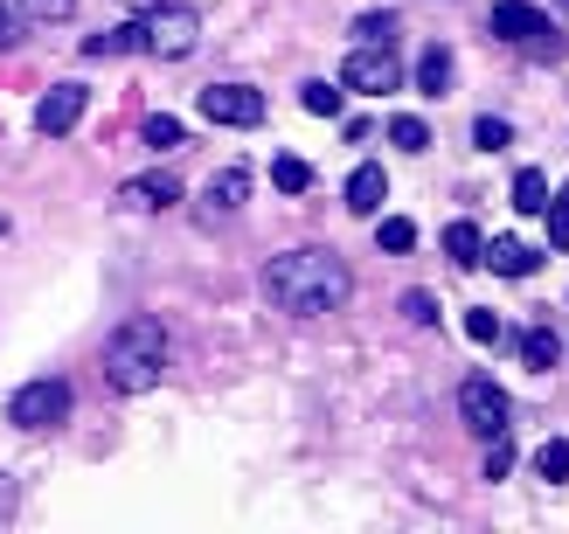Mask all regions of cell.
Segmentation results:
<instances>
[{"instance_id":"1f68e13d","label":"cell","mask_w":569,"mask_h":534,"mask_svg":"<svg viewBox=\"0 0 569 534\" xmlns=\"http://www.w3.org/2000/svg\"><path fill=\"white\" fill-rule=\"evenodd\" d=\"M14 42H21V21L8 14V0H0V49H14Z\"/></svg>"},{"instance_id":"7c38bea8","label":"cell","mask_w":569,"mask_h":534,"mask_svg":"<svg viewBox=\"0 0 569 534\" xmlns=\"http://www.w3.org/2000/svg\"><path fill=\"white\" fill-rule=\"evenodd\" d=\"M382 202H389V174L382 167H355L348 174V209L355 215H382Z\"/></svg>"},{"instance_id":"4316f807","label":"cell","mask_w":569,"mask_h":534,"mask_svg":"<svg viewBox=\"0 0 569 534\" xmlns=\"http://www.w3.org/2000/svg\"><path fill=\"white\" fill-rule=\"evenodd\" d=\"M500 313H487V305H472V313H466V341H479V347H500Z\"/></svg>"},{"instance_id":"7a4b0ae2","label":"cell","mask_w":569,"mask_h":534,"mask_svg":"<svg viewBox=\"0 0 569 534\" xmlns=\"http://www.w3.org/2000/svg\"><path fill=\"white\" fill-rule=\"evenodd\" d=\"M160 369H167L160 320L132 313V320L111 326V341H104V382L119 389V396H147V389H160Z\"/></svg>"},{"instance_id":"4fadbf2b","label":"cell","mask_w":569,"mask_h":534,"mask_svg":"<svg viewBox=\"0 0 569 534\" xmlns=\"http://www.w3.org/2000/svg\"><path fill=\"white\" fill-rule=\"evenodd\" d=\"M417 91H423V98H445V91H451V49H445V42H431V49L417 56Z\"/></svg>"},{"instance_id":"e0dca14e","label":"cell","mask_w":569,"mask_h":534,"mask_svg":"<svg viewBox=\"0 0 569 534\" xmlns=\"http://www.w3.org/2000/svg\"><path fill=\"white\" fill-rule=\"evenodd\" d=\"M299 104L312 111V119H340V111H348V91H340V83H327V77H312L306 91H299Z\"/></svg>"},{"instance_id":"30bf717a","label":"cell","mask_w":569,"mask_h":534,"mask_svg":"<svg viewBox=\"0 0 569 534\" xmlns=\"http://www.w3.org/2000/svg\"><path fill=\"white\" fill-rule=\"evenodd\" d=\"M479 264H493L500 278H528L535 264H542V250H535V243H521V236H493L487 250H479Z\"/></svg>"},{"instance_id":"6da1fadb","label":"cell","mask_w":569,"mask_h":534,"mask_svg":"<svg viewBox=\"0 0 569 534\" xmlns=\"http://www.w3.org/2000/svg\"><path fill=\"white\" fill-rule=\"evenodd\" d=\"M264 299L278 305V313H299V320H312V313H340V305L355 299V271L333 258V250H284V258H271L264 264Z\"/></svg>"},{"instance_id":"836d02e7","label":"cell","mask_w":569,"mask_h":534,"mask_svg":"<svg viewBox=\"0 0 569 534\" xmlns=\"http://www.w3.org/2000/svg\"><path fill=\"white\" fill-rule=\"evenodd\" d=\"M119 8H132V14H147V8H160V0H119Z\"/></svg>"},{"instance_id":"3957f363","label":"cell","mask_w":569,"mask_h":534,"mask_svg":"<svg viewBox=\"0 0 569 534\" xmlns=\"http://www.w3.org/2000/svg\"><path fill=\"white\" fill-rule=\"evenodd\" d=\"M70 382L63 375H36V382H21L14 389V396H8V424L14 431H56V424H63V416H70Z\"/></svg>"},{"instance_id":"8fae6325","label":"cell","mask_w":569,"mask_h":534,"mask_svg":"<svg viewBox=\"0 0 569 534\" xmlns=\"http://www.w3.org/2000/svg\"><path fill=\"white\" fill-rule=\"evenodd\" d=\"M119 202H126V209H174V202H181V181H174V174H132V181L119 188Z\"/></svg>"},{"instance_id":"f546056e","label":"cell","mask_w":569,"mask_h":534,"mask_svg":"<svg viewBox=\"0 0 569 534\" xmlns=\"http://www.w3.org/2000/svg\"><path fill=\"white\" fill-rule=\"evenodd\" d=\"M542 215H549V243H556V250H569V188L556 194V202H549Z\"/></svg>"},{"instance_id":"5b68a950","label":"cell","mask_w":569,"mask_h":534,"mask_svg":"<svg viewBox=\"0 0 569 534\" xmlns=\"http://www.w3.org/2000/svg\"><path fill=\"white\" fill-rule=\"evenodd\" d=\"M487 36L493 42H515V49H562L556 42V28H549V14L535 8V0H493V14H487Z\"/></svg>"},{"instance_id":"d6986e66","label":"cell","mask_w":569,"mask_h":534,"mask_svg":"<svg viewBox=\"0 0 569 534\" xmlns=\"http://www.w3.org/2000/svg\"><path fill=\"white\" fill-rule=\"evenodd\" d=\"M556 354H562V341H556L549 326H528L521 333V361H528V369H556Z\"/></svg>"},{"instance_id":"8992f818","label":"cell","mask_w":569,"mask_h":534,"mask_svg":"<svg viewBox=\"0 0 569 534\" xmlns=\"http://www.w3.org/2000/svg\"><path fill=\"white\" fill-rule=\"evenodd\" d=\"M459 416H466L472 437H500L507 431V389L493 375H466L459 382Z\"/></svg>"},{"instance_id":"d6a6232c","label":"cell","mask_w":569,"mask_h":534,"mask_svg":"<svg viewBox=\"0 0 569 534\" xmlns=\"http://www.w3.org/2000/svg\"><path fill=\"white\" fill-rule=\"evenodd\" d=\"M8 514H14V480L0 472V521H8Z\"/></svg>"},{"instance_id":"ffe728a7","label":"cell","mask_w":569,"mask_h":534,"mask_svg":"<svg viewBox=\"0 0 569 534\" xmlns=\"http://www.w3.org/2000/svg\"><path fill=\"white\" fill-rule=\"evenodd\" d=\"M271 188H284V194H306V188H312V167H306L299 153H278V160H271Z\"/></svg>"},{"instance_id":"cb8c5ba5","label":"cell","mask_w":569,"mask_h":534,"mask_svg":"<svg viewBox=\"0 0 569 534\" xmlns=\"http://www.w3.org/2000/svg\"><path fill=\"white\" fill-rule=\"evenodd\" d=\"M77 14V0H21V21L28 28H56V21H70Z\"/></svg>"},{"instance_id":"2e32d148","label":"cell","mask_w":569,"mask_h":534,"mask_svg":"<svg viewBox=\"0 0 569 534\" xmlns=\"http://www.w3.org/2000/svg\"><path fill=\"white\" fill-rule=\"evenodd\" d=\"M243 194H250V174H243V167H222V174L209 181V209L230 215V209H243Z\"/></svg>"},{"instance_id":"603a6c76","label":"cell","mask_w":569,"mask_h":534,"mask_svg":"<svg viewBox=\"0 0 569 534\" xmlns=\"http://www.w3.org/2000/svg\"><path fill=\"white\" fill-rule=\"evenodd\" d=\"M535 480H549V486L569 480V444H562V437H549L542 452H535Z\"/></svg>"},{"instance_id":"484cf974","label":"cell","mask_w":569,"mask_h":534,"mask_svg":"<svg viewBox=\"0 0 569 534\" xmlns=\"http://www.w3.org/2000/svg\"><path fill=\"white\" fill-rule=\"evenodd\" d=\"M389 139H396L403 153H423V147H431V125H423V119H410V111H403V119H389Z\"/></svg>"},{"instance_id":"5bb4252c","label":"cell","mask_w":569,"mask_h":534,"mask_svg":"<svg viewBox=\"0 0 569 534\" xmlns=\"http://www.w3.org/2000/svg\"><path fill=\"white\" fill-rule=\"evenodd\" d=\"M126 49H147V21L104 28V36H91V42H83V56H126Z\"/></svg>"},{"instance_id":"e575fe53","label":"cell","mask_w":569,"mask_h":534,"mask_svg":"<svg viewBox=\"0 0 569 534\" xmlns=\"http://www.w3.org/2000/svg\"><path fill=\"white\" fill-rule=\"evenodd\" d=\"M0 236H8V215H0Z\"/></svg>"},{"instance_id":"d4e9b609","label":"cell","mask_w":569,"mask_h":534,"mask_svg":"<svg viewBox=\"0 0 569 534\" xmlns=\"http://www.w3.org/2000/svg\"><path fill=\"white\" fill-rule=\"evenodd\" d=\"M355 42L389 49V42H396V14H389V8H382V14H361V21H355Z\"/></svg>"},{"instance_id":"277c9868","label":"cell","mask_w":569,"mask_h":534,"mask_svg":"<svg viewBox=\"0 0 569 534\" xmlns=\"http://www.w3.org/2000/svg\"><path fill=\"white\" fill-rule=\"evenodd\" d=\"M194 42H202V14H194L188 0H160V8H147V56L181 63V56H194Z\"/></svg>"},{"instance_id":"83f0119b","label":"cell","mask_w":569,"mask_h":534,"mask_svg":"<svg viewBox=\"0 0 569 534\" xmlns=\"http://www.w3.org/2000/svg\"><path fill=\"white\" fill-rule=\"evenodd\" d=\"M515 472V444H507V431L500 437H487V465H479V480H507Z\"/></svg>"},{"instance_id":"7402d4cb","label":"cell","mask_w":569,"mask_h":534,"mask_svg":"<svg viewBox=\"0 0 569 534\" xmlns=\"http://www.w3.org/2000/svg\"><path fill=\"white\" fill-rule=\"evenodd\" d=\"M376 243L403 258V250H417V222H410V215H382V222H376Z\"/></svg>"},{"instance_id":"ba28073f","label":"cell","mask_w":569,"mask_h":534,"mask_svg":"<svg viewBox=\"0 0 569 534\" xmlns=\"http://www.w3.org/2000/svg\"><path fill=\"white\" fill-rule=\"evenodd\" d=\"M194 104L209 125H264V91H250V83H209Z\"/></svg>"},{"instance_id":"ac0fdd59","label":"cell","mask_w":569,"mask_h":534,"mask_svg":"<svg viewBox=\"0 0 569 534\" xmlns=\"http://www.w3.org/2000/svg\"><path fill=\"white\" fill-rule=\"evenodd\" d=\"M515 209L521 215H542L549 209V174H542V167H521V174H515Z\"/></svg>"},{"instance_id":"9c48e42d","label":"cell","mask_w":569,"mask_h":534,"mask_svg":"<svg viewBox=\"0 0 569 534\" xmlns=\"http://www.w3.org/2000/svg\"><path fill=\"white\" fill-rule=\"evenodd\" d=\"M83 111H91V91H83V83H49L42 104H36V132L42 139H63V132H77Z\"/></svg>"},{"instance_id":"9a60e30c","label":"cell","mask_w":569,"mask_h":534,"mask_svg":"<svg viewBox=\"0 0 569 534\" xmlns=\"http://www.w3.org/2000/svg\"><path fill=\"white\" fill-rule=\"evenodd\" d=\"M479 250H487V236H479L472 222H451V230H445V258L459 271H479Z\"/></svg>"},{"instance_id":"4dcf8cb0","label":"cell","mask_w":569,"mask_h":534,"mask_svg":"<svg viewBox=\"0 0 569 534\" xmlns=\"http://www.w3.org/2000/svg\"><path fill=\"white\" fill-rule=\"evenodd\" d=\"M403 320H410V326H431V320H438V299H431V292H403Z\"/></svg>"},{"instance_id":"52a82bcc","label":"cell","mask_w":569,"mask_h":534,"mask_svg":"<svg viewBox=\"0 0 569 534\" xmlns=\"http://www.w3.org/2000/svg\"><path fill=\"white\" fill-rule=\"evenodd\" d=\"M396 83H403V70H396V49H368V42H355V56L340 63V91L382 98V91H396Z\"/></svg>"},{"instance_id":"44dd1931","label":"cell","mask_w":569,"mask_h":534,"mask_svg":"<svg viewBox=\"0 0 569 534\" xmlns=\"http://www.w3.org/2000/svg\"><path fill=\"white\" fill-rule=\"evenodd\" d=\"M139 139H147L153 153H174L181 147V119H174V111H153V119L139 125Z\"/></svg>"},{"instance_id":"f1b7e54d","label":"cell","mask_w":569,"mask_h":534,"mask_svg":"<svg viewBox=\"0 0 569 534\" xmlns=\"http://www.w3.org/2000/svg\"><path fill=\"white\" fill-rule=\"evenodd\" d=\"M507 139H515V125H507V119H479V125H472V147H479V153H500Z\"/></svg>"}]
</instances>
